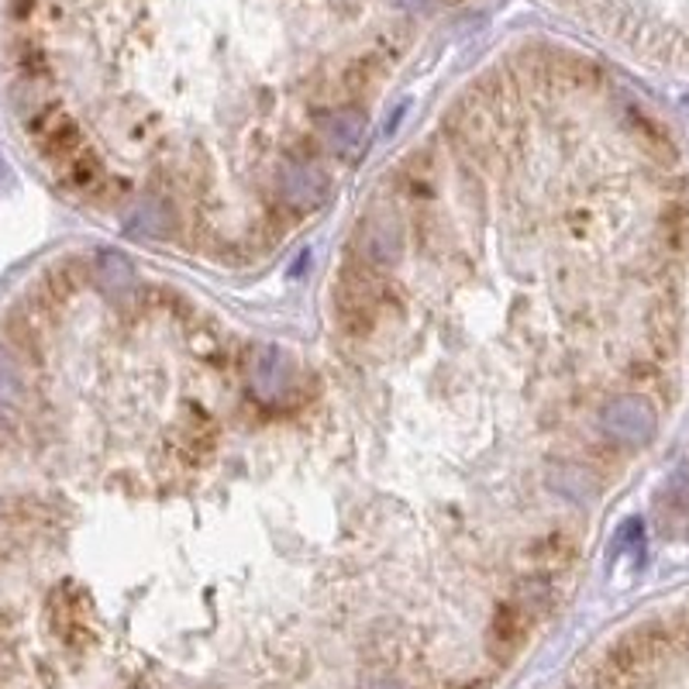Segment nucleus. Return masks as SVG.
<instances>
[{"label":"nucleus","mask_w":689,"mask_h":689,"mask_svg":"<svg viewBox=\"0 0 689 689\" xmlns=\"http://www.w3.org/2000/svg\"><path fill=\"white\" fill-rule=\"evenodd\" d=\"M404 290L386 276V269L349 256L335 273V325L349 341L376 338L393 310H404Z\"/></svg>","instance_id":"1"},{"label":"nucleus","mask_w":689,"mask_h":689,"mask_svg":"<svg viewBox=\"0 0 689 689\" xmlns=\"http://www.w3.org/2000/svg\"><path fill=\"white\" fill-rule=\"evenodd\" d=\"M24 132L32 135L35 149L53 169L69 162L87 145L80 125L66 114V108L59 101H38L29 114H24Z\"/></svg>","instance_id":"2"},{"label":"nucleus","mask_w":689,"mask_h":689,"mask_svg":"<svg viewBox=\"0 0 689 689\" xmlns=\"http://www.w3.org/2000/svg\"><path fill=\"white\" fill-rule=\"evenodd\" d=\"M534 628H538V618H534V610L528 603H521L517 597L500 600L497 610H494V618H489V624H486L489 655L507 666L510 658H517L528 648Z\"/></svg>","instance_id":"3"},{"label":"nucleus","mask_w":689,"mask_h":689,"mask_svg":"<svg viewBox=\"0 0 689 689\" xmlns=\"http://www.w3.org/2000/svg\"><path fill=\"white\" fill-rule=\"evenodd\" d=\"M528 558H531V569L565 579L579 565V541L569 531H549L531 541Z\"/></svg>","instance_id":"4"},{"label":"nucleus","mask_w":689,"mask_h":689,"mask_svg":"<svg viewBox=\"0 0 689 689\" xmlns=\"http://www.w3.org/2000/svg\"><path fill=\"white\" fill-rule=\"evenodd\" d=\"M11 66H14L18 83L24 87H38L48 80V56L32 35H24L11 45Z\"/></svg>","instance_id":"5"},{"label":"nucleus","mask_w":689,"mask_h":689,"mask_svg":"<svg viewBox=\"0 0 689 689\" xmlns=\"http://www.w3.org/2000/svg\"><path fill=\"white\" fill-rule=\"evenodd\" d=\"M214 445H217V431L211 425L190 428L177 438V459L196 470V465H204L214 455Z\"/></svg>","instance_id":"6"},{"label":"nucleus","mask_w":689,"mask_h":689,"mask_svg":"<svg viewBox=\"0 0 689 689\" xmlns=\"http://www.w3.org/2000/svg\"><path fill=\"white\" fill-rule=\"evenodd\" d=\"M8 18L18 24V29L29 32L42 21H56L59 4H53V0H8Z\"/></svg>","instance_id":"7"},{"label":"nucleus","mask_w":689,"mask_h":689,"mask_svg":"<svg viewBox=\"0 0 689 689\" xmlns=\"http://www.w3.org/2000/svg\"><path fill=\"white\" fill-rule=\"evenodd\" d=\"M24 397V383H21V369L11 359V352L0 349V410L21 404Z\"/></svg>","instance_id":"8"},{"label":"nucleus","mask_w":689,"mask_h":689,"mask_svg":"<svg viewBox=\"0 0 689 689\" xmlns=\"http://www.w3.org/2000/svg\"><path fill=\"white\" fill-rule=\"evenodd\" d=\"M380 689H397V686H380Z\"/></svg>","instance_id":"9"}]
</instances>
